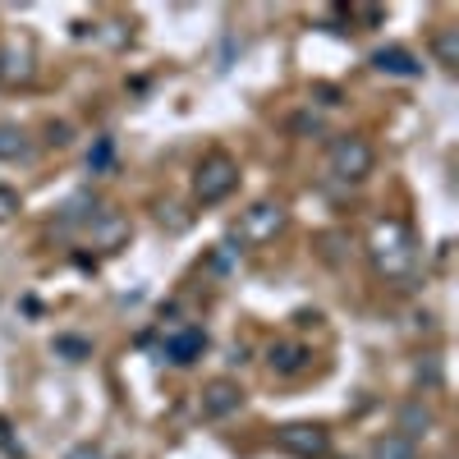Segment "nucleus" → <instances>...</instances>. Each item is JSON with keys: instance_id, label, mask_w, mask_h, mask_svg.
I'll list each match as a JSON object with an SVG mask.
<instances>
[{"instance_id": "nucleus-10", "label": "nucleus", "mask_w": 459, "mask_h": 459, "mask_svg": "<svg viewBox=\"0 0 459 459\" xmlns=\"http://www.w3.org/2000/svg\"><path fill=\"white\" fill-rule=\"evenodd\" d=\"M432 423H437V413H432L423 400H409V404L400 409V428H395V432H400V437H409V441H418Z\"/></svg>"}, {"instance_id": "nucleus-17", "label": "nucleus", "mask_w": 459, "mask_h": 459, "mask_svg": "<svg viewBox=\"0 0 459 459\" xmlns=\"http://www.w3.org/2000/svg\"><path fill=\"white\" fill-rule=\"evenodd\" d=\"M65 459H106V455H101V450H92V446H74Z\"/></svg>"}, {"instance_id": "nucleus-8", "label": "nucleus", "mask_w": 459, "mask_h": 459, "mask_svg": "<svg viewBox=\"0 0 459 459\" xmlns=\"http://www.w3.org/2000/svg\"><path fill=\"white\" fill-rule=\"evenodd\" d=\"M372 65L381 69V74H391V79H418V69H423V65H418L404 47H391V51H377L372 56Z\"/></svg>"}, {"instance_id": "nucleus-16", "label": "nucleus", "mask_w": 459, "mask_h": 459, "mask_svg": "<svg viewBox=\"0 0 459 459\" xmlns=\"http://www.w3.org/2000/svg\"><path fill=\"white\" fill-rule=\"evenodd\" d=\"M56 350H60V354H74V359H83V354H88V344H83V340H60Z\"/></svg>"}, {"instance_id": "nucleus-4", "label": "nucleus", "mask_w": 459, "mask_h": 459, "mask_svg": "<svg viewBox=\"0 0 459 459\" xmlns=\"http://www.w3.org/2000/svg\"><path fill=\"white\" fill-rule=\"evenodd\" d=\"M281 225H285V207L281 203H253L239 216V239L244 244H266V239L281 235Z\"/></svg>"}, {"instance_id": "nucleus-5", "label": "nucleus", "mask_w": 459, "mask_h": 459, "mask_svg": "<svg viewBox=\"0 0 459 459\" xmlns=\"http://www.w3.org/2000/svg\"><path fill=\"white\" fill-rule=\"evenodd\" d=\"M276 441H281V450H290L299 459H326V450H331V437L317 423H290L276 432Z\"/></svg>"}, {"instance_id": "nucleus-7", "label": "nucleus", "mask_w": 459, "mask_h": 459, "mask_svg": "<svg viewBox=\"0 0 459 459\" xmlns=\"http://www.w3.org/2000/svg\"><path fill=\"white\" fill-rule=\"evenodd\" d=\"M203 350H207V335H203V331H194V326H184V331H175V335L166 340V359H170V363H179V368H188Z\"/></svg>"}, {"instance_id": "nucleus-13", "label": "nucleus", "mask_w": 459, "mask_h": 459, "mask_svg": "<svg viewBox=\"0 0 459 459\" xmlns=\"http://www.w3.org/2000/svg\"><path fill=\"white\" fill-rule=\"evenodd\" d=\"M28 74L32 69H28V56L23 51H14V47L0 51V79H5V83H19V79H28Z\"/></svg>"}, {"instance_id": "nucleus-12", "label": "nucleus", "mask_w": 459, "mask_h": 459, "mask_svg": "<svg viewBox=\"0 0 459 459\" xmlns=\"http://www.w3.org/2000/svg\"><path fill=\"white\" fill-rule=\"evenodd\" d=\"M28 157H32L28 134L14 125H0V161H28Z\"/></svg>"}, {"instance_id": "nucleus-2", "label": "nucleus", "mask_w": 459, "mask_h": 459, "mask_svg": "<svg viewBox=\"0 0 459 459\" xmlns=\"http://www.w3.org/2000/svg\"><path fill=\"white\" fill-rule=\"evenodd\" d=\"M239 188V161L225 157V152H207L194 170V203L198 207H216Z\"/></svg>"}, {"instance_id": "nucleus-1", "label": "nucleus", "mask_w": 459, "mask_h": 459, "mask_svg": "<svg viewBox=\"0 0 459 459\" xmlns=\"http://www.w3.org/2000/svg\"><path fill=\"white\" fill-rule=\"evenodd\" d=\"M368 257H372V266L386 281H400V276H409L413 272V262H418V248H413V235H409V225L404 221H377V230H372V239H368Z\"/></svg>"}, {"instance_id": "nucleus-6", "label": "nucleus", "mask_w": 459, "mask_h": 459, "mask_svg": "<svg viewBox=\"0 0 459 459\" xmlns=\"http://www.w3.org/2000/svg\"><path fill=\"white\" fill-rule=\"evenodd\" d=\"M244 409V391H239V381H207L203 386V418H230V413H239Z\"/></svg>"}, {"instance_id": "nucleus-9", "label": "nucleus", "mask_w": 459, "mask_h": 459, "mask_svg": "<svg viewBox=\"0 0 459 459\" xmlns=\"http://www.w3.org/2000/svg\"><path fill=\"white\" fill-rule=\"evenodd\" d=\"M266 359H272V368L281 372V377H294V372H303V368H308V350H303V344H294V340H281V344H272V354H266Z\"/></svg>"}, {"instance_id": "nucleus-11", "label": "nucleus", "mask_w": 459, "mask_h": 459, "mask_svg": "<svg viewBox=\"0 0 459 459\" xmlns=\"http://www.w3.org/2000/svg\"><path fill=\"white\" fill-rule=\"evenodd\" d=\"M368 459H418V441L400 437V432H386V437H377Z\"/></svg>"}, {"instance_id": "nucleus-14", "label": "nucleus", "mask_w": 459, "mask_h": 459, "mask_svg": "<svg viewBox=\"0 0 459 459\" xmlns=\"http://www.w3.org/2000/svg\"><path fill=\"white\" fill-rule=\"evenodd\" d=\"M432 51H437V60H441L446 69H450V65H459V28H446V32H437Z\"/></svg>"}, {"instance_id": "nucleus-3", "label": "nucleus", "mask_w": 459, "mask_h": 459, "mask_svg": "<svg viewBox=\"0 0 459 459\" xmlns=\"http://www.w3.org/2000/svg\"><path fill=\"white\" fill-rule=\"evenodd\" d=\"M326 161H331V170H335L344 184H359V179L372 175L377 152H372V143H368L363 134H340V138H331V147H326Z\"/></svg>"}, {"instance_id": "nucleus-15", "label": "nucleus", "mask_w": 459, "mask_h": 459, "mask_svg": "<svg viewBox=\"0 0 459 459\" xmlns=\"http://www.w3.org/2000/svg\"><path fill=\"white\" fill-rule=\"evenodd\" d=\"M19 207H23V198H19V188H10V184H0V225H5V221H14V216H19Z\"/></svg>"}]
</instances>
